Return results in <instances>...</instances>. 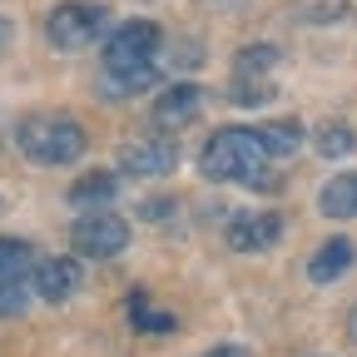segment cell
<instances>
[{"mask_svg":"<svg viewBox=\"0 0 357 357\" xmlns=\"http://www.w3.org/2000/svg\"><path fill=\"white\" fill-rule=\"evenodd\" d=\"M100 30H105V6H84V0L55 6L50 20H45V40L55 50H84V45H95Z\"/></svg>","mask_w":357,"mask_h":357,"instance_id":"4","label":"cell"},{"mask_svg":"<svg viewBox=\"0 0 357 357\" xmlns=\"http://www.w3.org/2000/svg\"><path fill=\"white\" fill-rule=\"evenodd\" d=\"M278 60H283L278 45H243V50L234 55V70H243V75H268Z\"/></svg>","mask_w":357,"mask_h":357,"instance_id":"18","label":"cell"},{"mask_svg":"<svg viewBox=\"0 0 357 357\" xmlns=\"http://www.w3.org/2000/svg\"><path fill=\"white\" fill-rule=\"evenodd\" d=\"M204 178H213V184H248V189H263V194H278V169L273 159H268V149L258 144L253 129H218L213 139L204 144V159H199Z\"/></svg>","mask_w":357,"mask_h":357,"instance_id":"1","label":"cell"},{"mask_svg":"<svg viewBox=\"0 0 357 357\" xmlns=\"http://www.w3.org/2000/svg\"><path fill=\"white\" fill-rule=\"evenodd\" d=\"M352 258H357V253H352L347 238H328L318 253L307 258V278H312V283H333V278H342L347 268H352Z\"/></svg>","mask_w":357,"mask_h":357,"instance_id":"10","label":"cell"},{"mask_svg":"<svg viewBox=\"0 0 357 357\" xmlns=\"http://www.w3.org/2000/svg\"><path fill=\"white\" fill-rule=\"evenodd\" d=\"M129 323L139 328V333H174V328H178V318H174V312L154 307L149 298H129Z\"/></svg>","mask_w":357,"mask_h":357,"instance_id":"15","label":"cell"},{"mask_svg":"<svg viewBox=\"0 0 357 357\" xmlns=\"http://www.w3.org/2000/svg\"><path fill=\"white\" fill-rule=\"evenodd\" d=\"M229 100L234 105H268V100H273V79H268V75H234V84H229Z\"/></svg>","mask_w":357,"mask_h":357,"instance_id":"16","label":"cell"},{"mask_svg":"<svg viewBox=\"0 0 357 357\" xmlns=\"http://www.w3.org/2000/svg\"><path fill=\"white\" fill-rule=\"evenodd\" d=\"M253 134H258V144L268 149V159H293L298 144H303V124L298 119H268Z\"/></svg>","mask_w":357,"mask_h":357,"instance_id":"12","label":"cell"},{"mask_svg":"<svg viewBox=\"0 0 357 357\" xmlns=\"http://www.w3.org/2000/svg\"><path fill=\"white\" fill-rule=\"evenodd\" d=\"M10 40H15V25H10L6 15H0V55H6V45H10Z\"/></svg>","mask_w":357,"mask_h":357,"instance_id":"22","label":"cell"},{"mask_svg":"<svg viewBox=\"0 0 357 357\" xmlns=\"http://www.w3.org/2000/svg\"><path fill=\"white\" fill-rule=\"evenodd\" d=\"M154 50H159V25L154 20H124L105 40V75L109 70H139L154 60Z\"/></svg>","mask_w":357,"mask_h":357,"instance_id":"5","label":"cell"},{"mask_svg":"<svg viewBox=\"0 0 357 357\" xmlns=\"http://www.w3.org/2000/svg\"><path fill=\"white\" fill-rule=\"evenodd\" d=\"M114 199H119V178H114L109 169L84 174L79 184L70 189V204H75V208H84V213H89V208H105V204H114Z\"/></svg>","mask_w":357,"mask_h":357,"instance_id":"11","label":"cell"},{"mask_svg":"<svg viewBox=\"0 0 357 357\" xmlns=\"http://www.w3.org/2000/svg\"><path fill=\"white\" fill-rule=\"evenodd\" d=\"M119 169L134 178H164L178 169V144L164 139V134H149V139H129L119 149Z\"/></svg>","mask_w":357,"mask_h":357,"instance_id":"6","label":"cell"},{"mask_svg":"<svg viewBox=\"0 0 357 357\" xmlns=\"http://www.w3.org/2000/svg\"><path fill=\"white\" fill-rule=\"evenodd\" d=\"M70 243H75V258H119L129 248V223L119 213H100L89 208L75 229H70Z\"/></svg>","mask_w":357,"mask_h":357,"instance_id":"3","label":"cell"},{"mask_svg":"<svg viewBox=\"0 0 357 357\" xmlns=\"http://www.w3.org/2000/svg\"><path fill=\"white\" fill-rule=\"evenodd\" d=\"M347 337H352V342H357V307H352V312H347Z\"/></svg>","mask_w":357,"mask_h":357,"instance_id":"23","label":"cell"},{"mask_svg":"<svg viewBox=\"0 0 357 357\" xmlns=\"http://www.w3.org/2000/svg\"><path fill=\"white\" fill-rule=\"evenodd\" d=\"M204 109H208V89L204 84H174V89H164L159 105H154V124L159 129H184Z\"/></svg>","mask_w":357,"mask_h":357,"instance_id":"9","label":"cell"},{"mask_svg":"<svg viewBox=\"0 0 357 357\" xmlns=\"http://www.w3.org/2000/svg\"><path fill=\"white\" fill-rule=\"evenodd\" d=\"M312 149H318L323 159H347L357 149V134L342 124V119H323L318 129H312Z\"/></svg>","mask_w":357,"mask_h":357,"instance_id":"14","label":"cell"},{"mask_svg":"<svg viewBox=\"0 0 357 357\" xmlns=\"http://www.w3.org/2000/svg\"><path fill=\"white\" fill-rule=\"evenodd\" d=\"M283 243V213H243L229 223V248L234 253H268Z\"/></svg>","mask_w":357,"mask_h":357,"instance_id":"7","label":"cell"},{"mask_svg":"<svg viewBox=\"0 0 357 357\" xmlns=\"http://www.w3.org/2000/svg\"><path fill=\"white\" fill-rule=\"evenodd\" d=\"M25 278H0V318H15V312H25Z\"/></svg>","mask_w":357,"mask_h":357,"instance_id":"20","label":"cell"},{"mask_svg":"<svg viewBox=\"0 0 357 357\" xmlns=\"http://www.w3.org/2000/svg\"><path fill=\"white\" fill-rule=\"evenodd\" d=\"M79 278H84L79 258H40V263H30V283H35V293H40L45 303H65V298H75Z\"/></svg>","mask_w":357,"mask_h":357,"instance_id":"8","label":"cell"},{"mask_svg":"<svg viewBox=\"0 0 357 357\" xmlns=\"http://www.w3.org/2000/svg\"><path fill=\"white\" fill-rule=\"evenodd\" d=\"M208 357H248V347H238V342H223V347H213Z\"/></svg>","mask_w":357,"mask_h":357,"instance_id":"21","label":"cell"},{"mask_svg":"<svg viewBox=\"0 0 357 357\" xmlns=\"http://www.w3.org/2000/svg\"><path fill=\"white\" fill-rule=\"evenodd\" d=\"M318 208L328 218H357V174H337L333 184H323Z\"/></svg>","mask_w":357,"mask_h":357,"instance_id":"13","label":"cell"},{"mask_svg":"<svg viewBox=\"0 0 357 357\" xmlns=\"http://www.w3.org/2000/svg\"><path fill=\"white\" fill-rule=\"evenodd\" d=\"M15 144L30 164L40 169H60V164H75L89 139H84V129L70 119V114H50V109H40V114H25L15 124Z\"/></svg>","mask_w":357,"mask_h":357,"instance_id":"2","label":"cell"},{"mask_svg":"<svg viewBox=\"0 0 357 357\" xmlns=\"http://www.w3.org/2000/svg\"><path fill=\"white\" fill-rule=\"evenodd\" d=\"M154 79H159L154 65H139V70H109V75H105V84L114 89V95H139V89H149Z\"/></svg>","mask_w":357,"mask_h":357,"instance_id":"19","label":"cell"},{"mask_svg":"<svg viewBox=\"0 0 357 357\" xmlns=\"http://www.w3.org/2000/svg\"><path fill=\"white\" fill-rule=\"evenodd\" d=\"M35 263V248L25 238H0V278H25Z\"/></svg>","mask_w":357,"mask_h":357,"instance_id":"17","label":"cell"}]
</instances>
